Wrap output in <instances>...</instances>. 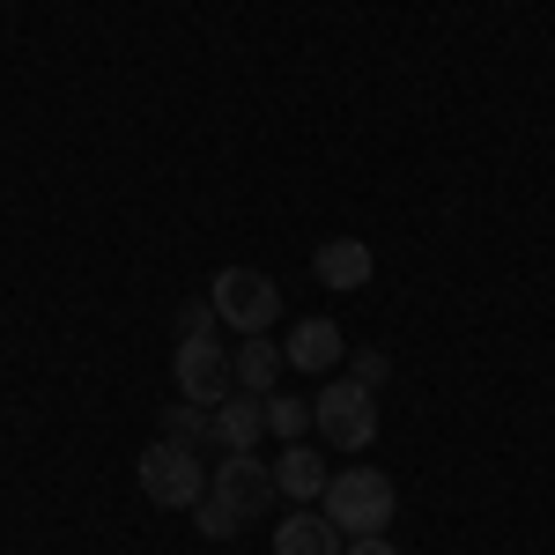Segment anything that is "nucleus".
Here are the masks:
<instances>
[{"label": "nucleus", "mask_w": 555, "mask_h": 555, "mask_svg": "<svg viewBox=\"0 0 555 555\" xmlns=\"http://www.w3.org/2000/svg\"><path fill=\"white\" fill-rule=\"evenodd\" d=\"M392 504H400V496H392V481H385L378 467H341L326 481V496H319V512L334 518L348 541H356V533H385Z\"/></svg>", "instance_id": "7ed1b4c3"}, {"label": "nucleus", "mask_w": 555, "mask_h": 555, "mask_svg": "<svg viewBox=\"0 0 555 555\" xmlns=\"http://www.w3.org/2000/svg\"><path fill=\"white\" fill-rule=\"evenodd\" d=\"M341 555H400V548H392V541H385V533H356V541H348Z\"/></svg>", "instance_id": "a211bd4d"}, {"label": "nucleus", "mask_w": 555, "mask_h": 555, "mask_svg": "<svg viewBox=\"0 0 555 555\" xmlns=\"http://www.w3.org/2000/svg\"><path fill=\"white\" fill-rule=\"evenodd\" d=\"M274 481H282V496H297V504H319L334 474L319 467V452H311V444L297 437V444H282V460H274Z\"/></svg>", "instance_id": "9b49d317"}, {"label": "nucleus", "mask_w": 555, "mask_h": 555, "mask_svg": "<svg viewBox=\"0 0 555 555\" xmlns=\"http://www.w3.org/2000/svg\"><path fill=\"white\" fill-rule=\"evenodd\" d=\"M282 363H289V356H282V348L267 341V334H245V348L230 356V371H237V392H253V400H267V385L282 378Z\"/></svg>", "instance_id": "f8f14e48"}, {"label": "nucleus", "mask_w": 555, "mask_h": 555, "mask_svg": "<svg viewBox=\"0 0 555 555\" xmlns=\"http://www.w3.org/2000/svg\"><path fill=\"white\" fill-rule=\"evenodd\" d=\"M267 429H274V437H289V444H297L304 429H311V400H267Z\"/></svg>", "instance_id": "4468645a"}, {"label": "nucleus", "mask_w": 555, "mask_h": 555, "mask_svg": "<svg viewBox=\"0 0 555 555\" xmlns=\"http://www.w3.org/2000/svg\"><path fill=\"white\" fill-rule=\"evenodd\" d=\"M341 326L334 319H297L289 326V341H282V356H289V371H326V363H341Z\"/></svg>", "instance_id": "9d476101"}, {"label": "nucleus", "mask_w": 555, "mask_h": 555, "mask_svg": "<svg viewBox=\"0 0 555 555\" xmlns=\"http://www.w3.org/2000/svg\"><path fill=\"white\" fill-rule=\"evenodd\" d=\"M311 423H319V437H326L334 452H371V444H378V392H371V385H356V378L319 385Z\"/></svg>", "instance_id": "f03ea898"}, {"label": "nucleus", "mask_w": 555, "mask_h": 555, "mask_svg": "<svg viewBox=\"0 0 555 555\" xmlns=\"http://www.w3.org/2000/svg\"><path fill=\"white\" fill-rule=\"evenodd\" d=\"M341 548H348V533L319 512V504H304L297 518L274 526V555H341Z\"/></svg>", "instance_id": "6e6552de"}, {"label": "nucleus", "mask_w": 555, "mask_h": 555, "mask_svg": "<svg viewBox=\"0 0 555 555\" xmlns=\"http://www.w3.org/2000/svg\"><path fill=\"white\" fill-rule=\"evenodd\" d=\"M141 496L149 504H164V512H193L201 496H208V474H201V444H185V437H156V444H141Z\"/></svg>", "instance_id": "f257e3e1"}, {"label": "nucleus", "mask_w": 555, "mask_h": 555, "mask_svg": "<svg viewBox=\"0 0 555 555\" xmlns=\"http://www.w3.org/2000/svg\"><path fill=\"white\" fill-rule=\"evenodd\" d=\"M178 400H193V408H215V400H230L237 392V371H230V356L215 334H193V341H178Z\"/></svg>", "instance_id": "423d86ee"}, {"label": "nucleus", "mask_w": 555, "mask_h": 555, "mask_svg": "<svg viewBox=\"0 0 555 555\" xmlns=\"http://www.w3.org/2000/svg\"><path fill=\"white\" fill-rule=\"evenodd\" d=\"M259 429H267V408H259L253 392H230V400L208 408V444L215 452H253Z\"/></svg>", "instance_id": "0eeeda50"}, {"label": "nucleus", "mask_w": 555, "mask_h": 555, "mask_svg": "<svg viewBox=\"0 0 555 555\" xmlns=\"http://www.w3.org/2000/svg\"><path fill=\"white\" fill-rule=\"evenodd\" d=\"M208 496H222L230 512L253 526V518L274 512L282 481H274V467H259V452H222V460H215V474H208Z\"/></svg>", "instance_id": "39448f33"}, {"label": "nucleus", "mask_w": 555, "mask_h": 555, "mask_svg": "<svg viewBox=\"0 0 555 555\" xmlns=\"http://www.w3.org/2000/svg\"><path fill=\"white\" fill-rule=\"evenodd\" d=\"M348 378H356V385H371V392H385V378H392V363H385L378 348H363V356L348 363Z\"/></svg>", "instance_id": "dca6fc26"}, {"label": "nucleus", "mask_w": 555, "mask_h": 555, "mask_svg": "<svg viewBox=\"0 0 555 555\" xmlns=\"http://www.w3.org/2000/svg\"><path fill=\"white\" fill-rule=\"evenodd\" d=\"M193 512H201V533H208V541H230V533H237V526H245V518L230 512V504H222V496H201V504H193Z\"/></svg>", "instance_id": "2eb2a0df"}, {"label": "nucleus", "mask_w": 555, "mask_h": 555, "mask_svg": "<svg viewBox=\"0 0 555 555\" xmlns=\"http://www.w3.org/2000/svg\"><path fill=\"white\" fill-rule=\"evenodd\" d=\"M208 304H215V319H222L230 334H267V326L282 319V289H274L259 267H222L208 282Z\"/></svg>", "instance_id": "20e7f679"}, {"label": "nucleus", "mask_w": 555, "mask_h": 555, "mask_svg": "<svg viewBox=\"0 0 555 555\" xmlns=\"http://www.w3.org/2000/svg\"><path fill=\"white\" fill-rule=\"evenodd\" d=\"M164 437H185V444H208V408H193V400H178V408H164Z\"/></svg>", "instance_id": "ddd939ff"}, {"label": "nucleus", "mask_w": 555, "mask_h": 555, "mask_svg": "<svg viewBox=\"0 0 555 555\" xmlns=\"http://www.w3.org/2000/svg\"><path fill=\"white\" fill-rule=\"evenodd\" d=\"M215 326H222V319H215V304H185V311H178V334H185V341H193V334H215Z\"/></svg>", "instance_id": "f3484780"}, {"label": "nucleus", "mask_w": 555, "mask_h": 555, "mask_svg": "<svg viewBox=\"0 0 555 555\" xmlns=\"http://www.w3.org/2000/svg\"><path fill=\"white\" fill-rule=\"evenodd\" d=\"M311 274H319L326 289H363V282L378 274V259H371L363 237H326V245L311 253Z\"/></svg>", "instance_id": "1a4fd4ad"}]
</instances>
